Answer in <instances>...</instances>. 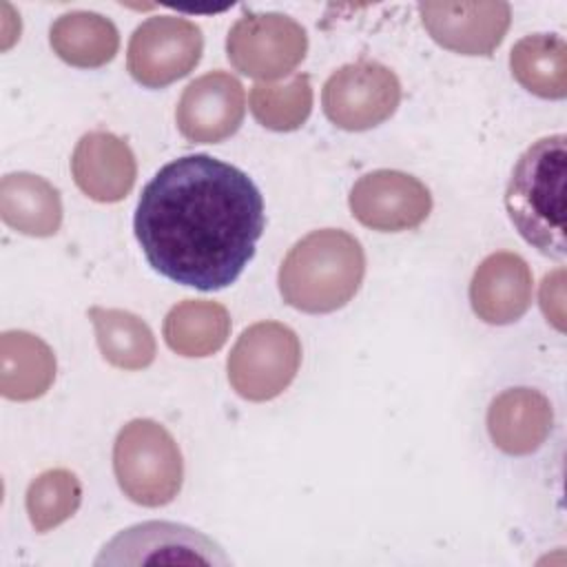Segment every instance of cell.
<instances>
[{
    "instance_id": "obj_1",
    "label": "cell",
    "mask_w": 567,
    "mask_h": 567,
    "mask_svg": "<svg viewBox=\"0 0 567 567\" xmlns=\"http://www.w3.org/2000/svg\"><path fill=\"white\" fill-rule=\"evenodd\" d=\"M133 226L153 270L182 286L221 290L255 255L264 199L241 168L184 155L144 186Z\"/></svg>"
},
{
    "instance_id": "obj_2",
    "label": "cell",
    "mask_w": 567,
    "mask_h": 567,
    "mask_svg": "<svg viewBox=\"0 0 567 567\" xmlns=\"http://www.w3.org/2000/svg\"><path fill=\"white\" fill-rule=\"evenodd\" d=\"M365 255L350 233L339 228L312 230L281 261L279 292L301 312L323 315L343 308L361 288Z\"/></svg>"
},
{
    "instance_id": "obj_3",
    "label": "cell",
    "mask_w": 567,
    "mask_h": 567,
    "mask_svg": "<svg viewBox=\"0 0 567 567\" xmlns=\"http://www.w3.org/2000/svg\"><path fill=\"white\" fill-rule=\"evenodd\" d=\"M567 137L536 140L516 162L505 188V208L520 233L543 255L565 259Z\"/></svg>"
},
{
    "instance_id": "obj_4",
    "label": "cell",
    "mask_w": 567,
    "mask_h": 567,
    "mask_svg": "<svg viewBox=\"0 0 567 567\" xmlns=\"http://www.w3.org/2000/svg\"><path fill=\"white\" fill-rule=\"evenodd\" d=\"M113 470L120 489L144 507L171 503L184 481L182 452L171 432L153 419H133L117 432Z\"/></svg>"
},
{
    "instance_id": "obj_5",
    "label": "cell",
    "mask_w": 567,
    "mask_h": 567,
    "mask_svg": "<svg viewBox=\"0 0 567 567\" xmlns=\"http://www.w3.org/2000/svg\"><path fill=\"white\" fill-rule=\"evenodd\" d=\"M299 363L301 343L295 330L279 321H259L239 334L226 368L241 399L270 401L292 383Z\"/></svg>"
},
{
    "instance_id": "obj_6",
    "label": "cell",
    "mask_w": 567,
    "mask_h": 567,
    "mask_svg": "<svg viewBox=\"0 0 567 567\" xmlns=\"http://www.w3.org/2000/svg\"><path fill=\"white\" fill-rule=\"evenodd\" d=\"M308 51L306 29L284 13H248L226 38L230 64L255 80H277L295 71Z\"/></svg>"
},
{
    "instance_id": "obj_7",
    "label": "cell",
    "mask_w": 567,
    "mask_h": 567,
    "mask_svg": "<svg viewBox=\"0 0 567 567\" xmlns=\"http://www.w3.org/2000/svg\"><path fill=\"white\" fill-rule=\"evenodd\" d=\"M326 117L343 131H368L385 122L401 102L392 69L361 60L337 69L321 93Z\"/></svg>"
},
{
    "instance_id": "obj_8",
    "label": "cell",
    "mask_w": 567,
    "mask_h": 567,
    "mask_svg": "<svg viewBox=\"0 0 567 567\" xmlns=\"http://www.w3.org/2000/svg\"><path fill=\"white\" fill-rule=\"evenodd\" d=\"M153 563H184V565H230L224 549L182 523L146 520L115 534L95 558V565H153Z\"/></svg>"
},
{
    "instance_id": "obj_9",
    "label": "cell",
    "mask_w": 567,
    "mask_h": 567,
    "mask_svg": "<svg viewBox=\"0 0 567 567\" xmlns=\"http://www.w3.org/2000/svg\"><path fill=\"white\" fill-rule=\"evenodd\" d=\"M204 51L202 29L177 16H155L142 22L128 42V73L148 89H162L188 75Z\"/></svg>"
},
{
    "instance_id": "obj_10",
    "label": "cell",
    "mask_w": 567,
    "mask_h": 567,
    "mask_svg": "<svg viewBox=\"0 0 567 567\" xmlns=\"http://www.w3.org/2000/svg\"><path fill=\"white\" fill-rule=\"evenodd\" d=\"M348 204L363 226L381 233H399L416 228L427 219L432 195L414 175L381 168L357 179Z\"/></svg>"
},
{
    "instance_id": "obj_11",
    "label": "cell",
    "mask_w": 567,
    "mask_h": 567,
    "mask_svg": "<svg viewBox=\"0 0 567 567\" xmlns=\"http://www.w3.org/2000/svg\"><path fill=\"white\" fill-rule=\"evenodd\" d=\"M246 113L241 82L226 71H210L193 80L177 104L179 133L195 144H215L230 137Z\"/></svg>"
},
{
    "instance_id": "obj_12",
    "label": "cell",
    "mask_w": 567,
    "mask_h": 567,
    "mask_svg": "<svg viewBox=\"0 0 567 567\" xmlns=\"http://www.w3.org/2000/svg\"><path fill=\"white\" fill-rule=\"evenodd\" d=\"M421 22L441 47L463 55H489L505 38L507 2H421Z\"/></svg>"
},
{
    "instance_id": "obj_13",
    "label": "cell",
    "mask_w": 567,
    "mask_h": 567,
    "mask_svg": "<svg viewBox=\"0 0 567 567\" xmlns=\"http://www.w3.org/2000/svg\"><path fill=\"white\" fill-rule=\"evenodd\" d=\"M534 281L527 261L516 252H492L474 270L470 284L472 310L492 326L518 321L532 303Z\"/></svg>"
},
{
    "instance_id": "obj_14",
    "label": "cell",
    "mask_w": 567,
    "mask_h": 567,
    "mask_svg": "<svg viewBox=\"0 0 567 567\" xmlns=\"http://www.w3.org/2000/svg\"><path fill=\"white\" fill-rule=\"evenodd\" d=\"M71 173L78 188L102 204L124 199L137 175V164L131 146L106 131H91L80 137L73 157Z\"/></svg>"
},
{
    "instance_id": "obj_15",
    "label": "cell",
    "mask_w": 567,
    "mask_h": 567,
    "mask_svg": "<svg viewBox=\"0 0 567 567\" xmlns=\"http://www.w3.org/2000/svg\"><path fill=\"white\" fill-rule=\"evenodd\" d=\"M554 410L545 394L532 388H509L501 392L487 410V432L492 443L512 456L536 452L549 436Z\"/></svg>"
},
{
    "instance_id": "obj_16",
    "label": "cell",
    "mask_w": 567,
    "mask_h": 567,
    "mask_svg": "<svg viewBox=\"0 0 567 567\" xmlns=\"http://www.w3.org/2000/svg\"><path fill=\"white\" fill-rule=\"evenodd\" d=\"M0 215L16 233L51 237L62 224L58 188L33 173H9L0 182Z\"/></svg>"
},
{
    "instance_id": "obj_17",
    "label": "cell",
    "mask_w": 567,
    "mask_h": 567,
    "mask_svg": "<svg viewBox=\"0 0 567 567\" xmlns=\"http://www.w3.org/2000/svg\"><path fill=\"white\" fill-rule=\"evenodd\" d=\"M55 379V354L35 334L7 330L0 337V392L11 401L42 396Z\"/></svg>"
},
{
    "instance_id": "obj_18",
    "label": "cell",
    "mask_w": 567,
    "mask_h": 567,
    "mask_svg": "<svg viewBox=\"0 0 567 567\" xmlns=\"http://www.w3.org/2000/svg\"><path fill=\"white\" fill-rule=\"evenodd\" d=\"M49 42L66 64L97 69L115 58L120 35L109 18L93 11H71L51 24Z\"/></svg>"
},
{
    "instance_id": "obj_19",
    "label": "cell",
    "mask_w": 567,
    "mask_h": 567,
    "mask_svg": "<svg viewBox=\"0 0 567 567\" xmlns=\"http://www.w3.org/2000/svg\"><path fill=\"white\" fill-rule=\"evenodd\" d=\"M230 334V315L217 301L186 299L164 319V339L182 357H210Z\"/></svg>"
},
{
    "instance_id": "obj_20",
    "label": "cell",
    "mask_w": 567,
    "mask_h": 567,
    "mask_svg": "<svg viewBox=\"0 0 567 567\" xmlns=\"http://www.w3.org/2000/svg\"><path fill=\"white\" fill-rule=\"evenodd\" d=\"M514 80L545 100L567 95V44L554 33H534L518 40L509 53Z\"/></svg>"
},
{
    "instance_id": "obj_21",
    "label": "cell",
    "mask_w": 567,
    "mask_h": 567,
    "mask_svg": "<svg viewBox=\"0 0 567 567\" xmlns=\"http://www.w3.org/2000/svg\"><path fill=\"white\" fill-rule=\"evenodd\" d=\"M89 317L102 357L122 370L148 368L155 359V337L151 328L133 312L120 308L93 306Z\"/></svg>"
},
{
    "instance_id": "obj_22",
    "label": "cell",
    "mask_w": 567,
    "mask_h": 567,
    "mask_svg": "<svg viewBox=\"0 0 567 567\" xmlns=\"http://www.w3.org/2000/svg\"><path fill=\"white\" fill-rule=\"evenodd\" d=\"M255 120L270 131H295L312 111V86L308 75H292L284 84L259 82L250 91Z\"/></svg>"
},
{
    "instance_id": "obj_23",
    "label": "cell",
    "mask_w": 567,
    "mask_h": 567,
    "mask_svg": "<svg viewBox=\"0 0 567 567\" xmlns=\"http://www.w3.org/2000/svg\"><path fill=\"white\" fill-rule=\"evenodd\" d=\"M82 503V485L71 470L42 472L27 489V514L35 532H49L69 520Z\"/></svg>"
},
{
    "instance_id": "obj_24",
    "label": "cell",
    "mask_w": 567,
    "mask_h": 567,
    "mask_svg": "<svg viewBox=\"0 0 567 567\" xmlns=\"http://www.w3.org/2000/svg\"><path fill=\"white\" fill-rule=\"evenodd\" d=\"M540 308L558 330H563V270H556L543 279Z\"/></svg>"
}]
</instances>
